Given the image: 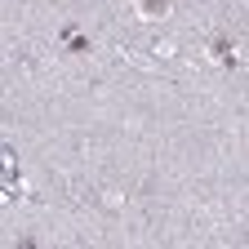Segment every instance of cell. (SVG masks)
<instances>
[{
	"instance_id": "3",
	"label": "cell",
	"mask_w": 249,
	"mask_h": 249,
	"mask_svg": "<svg viewBox=\"0 0 249 249\" xmlns=\"http://www.w3.org/2000/svg\"><path fill=\"white\" fill-rule=\"evenodd\" d=\"M151 53H156V58H174V40H156Z\"/></svg>"
},
{
	"instance_id": "2",
	"label": "cell",
	"mask_w": 249,
	"mask_h": 249,
	"mask_svg": "<svg viewBox=\"0 0 249 249\" xmlns=\"http://www.w3.org/2000/svg\"><path fill=\"white\" fill-rule=\"evenodd\" d=\"M134 14L142 22H156V18H169V0H134Z\"/></svg>"
},
{
	"instance_id": "1",
	"label": "cell",
	"mask_w": 249,
	"mask_h": 249,
	"mask_svg": "<svg viewBox=\"0 0 249 249\" xmlns=\"http://www.w3.org/2000/svg\"><path fill=\"white\" fill-rule=\"evenodd\" d=\"M209 58H213V62H223L227 71H231V67H240V58H236V49H231V40H227V36L209 40Z\"/></svg>"
}]
</instances>
